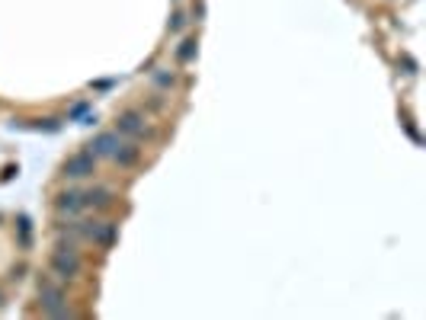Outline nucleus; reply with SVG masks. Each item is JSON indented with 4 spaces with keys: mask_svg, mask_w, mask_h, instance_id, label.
<instances>
[{
    "mask_svg": "<svg viewBox=\"0 0 426 320\" xmlns=\"http://www.w3.org/2000/svg\"><path fill=\"white\" fill-rule=\"evenodd\" d=\"M87 195V209H106L112 202V189H106V186H93V189H84Z\"/></svg>",
    "mask_w": 426,
    "mask_h": 320,
    "instance_id": "nucleus-9",
    "label": "nucleus"
},
{
    "mask_svg": "<svg viewBox=\"0 0 426 320\" xmlns=\"http://www.w3.org/2000/svg\"><path fill=\"white\" fill-rule=\"evenodd\" d=\"M84 234L90 244L109 250L112 240H116V221H84Z\"/></svg>",
    "mask_w": 426,
    "mask_h": 320,
    "instance_id": "nucleus-5",
    "label": "nucleus"
},
{
    "mask_svg": "<svg viewBox=\"0 0 426 320\" xmlns=\"http://www.w3.org/2000/svg\"><path fill=\"white\" fill-rule=\"evenodd\" d=\"M48 269H52V275H55L58 282H71V279H77V275L84 273V259H81L74 244H65V240H61V244L52 250V256H48Z\"/></svg>",
    "mask_w": 426,
    "mask_h": 320,
    "instance_id": "nucleus-1",
    "label": "nucleus"
},
{
    "mask_svg": "<svg viewBox=\"0 0 426 320\" xmlns=\"http://www.w3.org/2000/svg\"><path fill=\"white\" fill-rule=\"evenodd\" d=\"M116 131L125 138H131V141H138V138L148 135V119H145V112L138 109H125L119 112V119H116Z\"/></svg>",
    "mask_w": 426,
    "mask_h": 320,
    "instance_id": "nucleus-4",
    "label": "nucleus"
},
{
    "mask_svg": "<svg viewBox=\"0 0 426 320\" xmlns=\"http://www.w3.org/2000/svg\"><path fill=\"white\" fill-rule=\"evenodd\" d=\"M96 160H100V157L93 154L90 147H84V151H77V154L67 157L65 167H61V173H65V180H74V183L90 180V176L96 173Z\"/></svg>",
    "mask_w": 426,
    "mask_h": 320,
    "instance_id": "nucleus-3",
    "label": "nucleus"
},
{
    "mask_svg": "<svg viewBox=\"0 0 426 320\" xmlns=\"http://www.w3.org/2000/svg\"><path fill=\"white\" fill-rule=\"evenodd\" d=\"M154 83H158V87H170V83H173V74L158 71V74H154Z\"/></svg>",
    "mask_w": 426,
    "mask_h": 320,
    "instance_id": "nucleus-12",
    "label": "nucleus"
},
{
    "mask_svg": "<svg viewBox=\"0 0 426 320\" xmlns=\"http://www.w3.org/2000/svg\"><path fill=\"white\" fill-rule=\"evenodd\" d=\"M195 52H199V42H195V39H183V42H180V48H176V61L189 64L195 58Z\"/></svg>",
    "mask_w": 426,
    "mask_h": 320,
    "instance_id": "nucleus-10",
    "label": "nucleus"
},
{
    "mask_svg": "<svg viewBox=\"0 0 426 320\" xmlns=\"http://www.w3.org/2000/svg\"><path fill=\"white\" fill-rule=\"evenodd\" d=\"M109 160H116L122 170H129V167H135L141 160V147L135 141H119V147H116V154Z\"/></svg>",
    "mask_w": 426,
    "mask_h": 320,
    "instance_id": "nucleus-7",
    "label": "nucleus"
},
{
    "mask_svg": "<svg viewBox=\"0 0 426 320\" xmlns=\"http://www.w3.org/2000/svg\"><path fill=\"white\" fill-rule=\"evenodd\" d=\"M119 131H100V135L93 138V145H90V151L96 157H112L116 154V147H119Z\"/></svg>",
    "mask_w": 426,
    "mask_h": 320,
    "instance_id": "nucleus-8",
    "label": "nucleus"
},
{
    "mask_svg": "<svg viewBox=\"0 0 426 320\" xmlns=\"http://www.w3.org/2000/svg\"><path fill=\"white\" fill-rule=\"evenodd\" d=\"M87 109H90V103H77L74 109H71V119H81V116H84Z\"/></svg>",
    "mask_w": 426,
    "mask_h": 320,
    "instance_id": "nucleus-13",
    "label": "nucleus"
},
{
    "mask_svg": "<svg viewBox=\"0 0 426 320\" xmlns=\"http://www.w3.org/2000/svg\"><path fill=\"white\" fill-rule=\"evenodd\" d=\"M183 26H186V13H180V10H176L173 17H170V23H167V32H180Z\"/></svg>",
    "mask_w": 426,
    "mask_h": 320,
    "instance_id": "nucleus-11",
    "label": "nucleus"
},
{
    "mask_svg": "<svg viewBox=\"0 0 426 320\" xmlns=\"http://www.w3.org/2000/svg\"><path fill=\"white\" fill-rule=\"evenodd\" d=\"M55 209L61 211V215H67V218H77V215H84L87 211V195L84 189H67L61 192L55 199Z\"/></svg>",
    "mask_w": 426,
    "mask_h": 320,
    "instance_id": "nucleus-6",
    "label": "nucleus"
},
{
    "mask_svg": "<svg viewBox=\"0 0 426 320\" xmlns=\"http://www.w3.org/2000/svg\"><path fill=\"white\" fill-rule=\"evenodd\" d=\"M39 301H42V314L45 317H71V308L65 301V288L52 279L39 282Z\"/></svg>",
    "mask_w": 426,
    "mask_h": 320,
    "instance_id": "nucleus-2",
    "label": "nucleus"
}]
</instances>
